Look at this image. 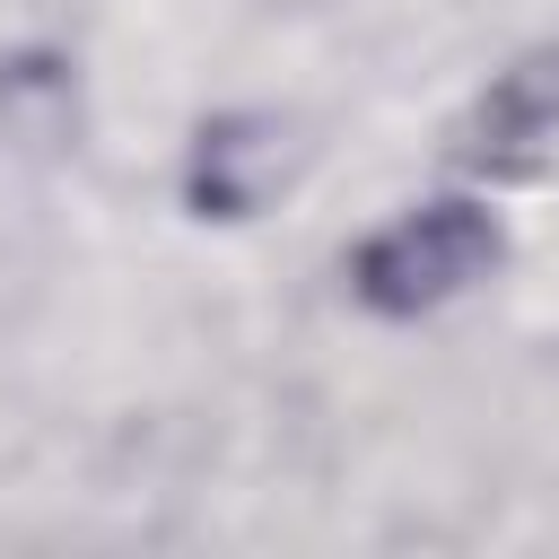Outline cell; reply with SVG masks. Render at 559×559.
Returning a JSON list of instances; mask_svg holds the SVG:
<instances>
[{
	"label": "cell",
	"mask_w": 559,
	"mask_h": 559,
	"mask_svg": "<svg viewBox=\"0 0 559 559\" xmlns=\"http://www.w3.org/2000/svg\"><path fill=\"white\" fill-rule=\"evenodd\" d=\"M507 262V218L480 192H437L393 210L358 253H349V297L384 323H419L454 297H472L480 280H498Z\"/></svg>",
	"instance_id": "6da1fadb"
},
{
	"label": "cell",
	"mask_w": 559,
	"mask_h": 559,
	"mask_svg": "<svg viewBox=\"0 0 559 559\" xmlns=\"http://www.w3.org/2000/svg\"><path fill=\"white\" fill-rule=\"evenodd\" d=\"M454 166L472 183H542L559 166V44L515 52L454 122Z\"/></svg>",
	"instance_id": "7a4b0ae2"
},
{
	"label": "cell",
	"mask_w": 559,
	"mask_h": 559,
	"mask_svg": "<svg viewBox=\"0 0 559 559\" xmlns=\"http://www.w3.org/2000/svg\"><path fill=\"white\" fill-rule=\"evenodd\" d=\"M297 175V122L288 114H262V105H236V114H210L183 148V210L210 218V227H245L262 218Z\"/></svg>",
	"instance_id": "3957f363"
},
{
	"label": "cell",
	"mask_w": 559,
	"mask_h": 559,
	"mask_svg": "<svg viewBox=\"0 0 559 559\" xmlns=\"http://www.w3.org/2000/svg\"><path fill=\"white\" fill-rule=\"evenodd\" d=\"M87 131V105H79V61L70 52H0V140L17 157H70Z\"/></svg>",
	"instance_id": "277c9868"
}]
</instances>
